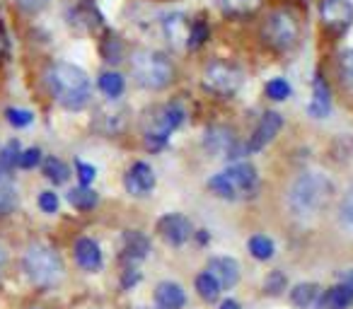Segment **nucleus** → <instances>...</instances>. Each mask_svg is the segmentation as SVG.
Returning a JSON list of instances; mask_svg holds the SVG:
<instances>
[{
    "instance_id": "7",
    "label": "nucleus",
    "mask_w": 353,
    "mask_h": 309,
    "mask_svg": "<svg viewBox=\"0 0 353 309\" xmlns=\"http://www.w3.org/2000/svg\"><path fill=\"white\" fill-rule=\"evenodd\" d=\"M245 83V73L237 65L228 63V61H213L203 73V85L218 97H230Z\"/></svg>"
},
{
    "instance_id": "16",
    "label": "nucleus",
    "mask_w": 353,
    "mask_h": 309,
    "mask_svg": "<svg viewBox=\"0 0 353 309\" xmlns=\"http://www.w3.org/2000/svg\"><path fill=\"white\" fill-rule=\"evenodd\" d=\"M324 295L317 283H298L290 290V302L295 309H324Z\"/></svg>"
},
{
    "instance_id": "42",
    "label": "nucleus",
    "mask_w": 353,
    "mask_h": 309,
    "mask_svg": "<svg viewBox=\"0 0 353 309\" xmlns=\"http://www.w3.org/2000/svg\"><path fill=\"white\" fill-rule=\"evenodd\" d=\"M49 3L51 0H17V6L25 12H39V10H44Z\"/></svg>"
},
{
    "instance_id": "37",
    "label": "nucleus",
    "mask_w": 353,
    "mask_h": 309,
    "mask_svg": "<svg viewBox=\"0 0 353 309\" xmlns=\"http://www.w3.org/2000/svg\"><path fill=\"white\" fill-rule=\"evenodd\" d=\"M206 39H208V25H206V22H196V25L192 27V32H189L187 46H189V49H199V46H201Z\"/></svg>"
},
{
    "instance_id": "25",
    "label": "nucleus",
    "mask_w": 353,
    "mask_h": 309,
    "mask_svg": "<svg viewBox=\"0 0 353 309\" xmlns=\"http://www.w3.org/2000/svg\"><path fill=\"white\" fill-rule=\"evenodd\" d=\"M41 172H44V177L49 179V182H54V184H65V182H68V177H70L68 164H65L63 160L54 158V155L44 158V162H41Z\"/></svg>"
},
{
    "instance_id": "19",
    "label": "nucleus",
    "mask_w": 353,
    "mask_h": 309,
    "mask_svg": "<svg viewBox=\"0 0 353 309\" xmlns=\"http://www.w3.org/2000/svg\"><path fill=\"white\" fill-rule=\"evenodd\" d=\"M329 111H332V92H329V85L324 83L322 73H317L312 83V99H310L307 114L312 118H324L329 116Z\"/></svg>"
},
{
    "instance_id": "14",
    "label": "nucleus",
    "mask_w": 353,
    "mask_h": 309,
    "mask_svg": "<svg viewBox=\"0 0 353 309\" xmlns=\"http://www.w3.org/2000/svg\"><path fill=\"white\" fill-rule=\"evenodd\" d=\"M150 254V239L138 230H126L121 235V261L123 264H138Z\"/></svg>"
},
{
    "instance_id": "34",
    "label": "nucleus",
    "mask_w": 353,
    "mask_h": 309,
    "mask_svg": "<svg viewBox=\"0 0 353 309\" xmlns=\"http://www.w3.org/2000/svg\"><path fill=\"white\" fill-rule=\"evenodd\" d=\"M17 208V193L10 187H0V217L10 215Z\"/></svg>"
},
{
    "instance_id": "12",
    "label": "nucleus",
    "mask_w": 353,
    "mask_h": 309,
    "mask_svg": "<svg viewBox=\"0 0 353 309\" xmlns=\"http://www.w3.org/2000/svg\"><path fill=\"white\" fill-rule=\"evenodd\" d=\"M235 145H237V138L228 126H211L206 131V136H203V147H206V152L213 155V158H228Z\"/></svg>"
},
{
    "instance_id": "44",
    "label": "nucleus",
    "mask_w": 353,
    "mask_h": 309,
    "mask_svg": "<svg viewBox=\"0 0 353 309\" xmlns=\"http://www.w3.org/2000/svg\"><path fill=\"white\" fill-rule=\"evenodd\" d=\"M6 51H8V36H6V32L0 30V58L6 56Z\"/></svg>"
},
{
    "instance_id": "10",
    "label": "nucleus",
    "mask_w": 353,
    "mask_h": 309,
    "mask_svg": "<svg viewBox=\"0 0 353 309\" xmlns=\"http://www.w3.org/2000/svg\"><path fill=\"white\" fill-rule=\"evenodd\" d=\"M123 184H126V191L131 196L141 198V196H150V191L155 189V172L148 162H133L128 167L126 177H123Z\"/></svg>"
},
{
    "instance_id": "18",
    "label": "nucleus",
    "mask_w": 353,
    "mask_h": 309,
    "mask_svg": "<svg viewBox=\"0 0 353 309\" xmlns=\"http://www.w3.org/2000/svg\"><path fill=\"white\" fill-rule=\"evenodd\" d=\"M322 20L332 27H343L353 20V3L351 0H322L319 6Z\"/></svg>"
},
{
    "instance_id": "17",
    "label": "nucleus",
    "mask_w": 353,
    "mask_h": 309,
    "mask_svg": "<svg viewBox=\"0 0 353 309\" xmlns=\"http://www.w3.org/2000/svg\"><path fill=\"white\" fill-rule=\"evenodd\" d=\"M152 299H155V309H184L187 292H184V288L179 283L165 280V283H160L155 288Z\"/></svg>"
},
{
    "instance_id": "28",
    "label": "nucleus",
    "mask_w": 353,
    "mask_h": 309,
    "mask_svg": "<svg viewBox=\"0 0 353 309\" xmlns=\"http://www.w3.org/2000/svg\"><path fill=\"white\" fill-rule=\"evenodd\" d=\"M97 85H99V89H102V92L107 94L109 99H117L119 94L123 92V87H126L123 78H121L119 73H114V70H107V73L99 75Z\"/></svg>"
},
{
    "instance_id": "43",
    "label": "nucleus",
    "mask_w": 353,
    "mask_h": 309,
    "mask_svg": "<svg viewBox=\"0 0 353 309\" xmlns=\"http://www.w3.org/2000/svg\"><path fill=\"white\" fill-rule=\"evenodd\" d=\"M218 309H242L240 302H235V299H223L221 304H218Z\"/></svg>"
},
{
    "instance_id": "2",
    "label": "nucleus",
    "mask_w": 353,
    "mask_h": 309,
    "mask_svg": "<svg viewBox=\"0 0 353 309\" xmlns=\"http://www.w3.org/2000/svg\"><path fill=\"white\" fill-rule=\"evenodd\" d=\"M46 85L54 92V97L59 99V104H63L70 111H80L90 104L92 97V85L83 68L73 63H54L46 70Z\"/></svg>"
},
{
    "instance_id": "33",
    "label": "nucleus",
    "mask_w": 353,
    "mask_h": 309,
    "mask_svg": "<svg viewBox=\"0 0 353 309\" xmlns=\"http://www.w3.org/2000/svg\"><path fill=\"white\" fill-rule=\"evenodd\" d=\"M6 118H8V123H10V126L25 128V126H30V123L34 121V114H32L30 109H15V107H10V109H6Z\"/></svg>"
},
{
    "instance_id": "1",
    "label": "nucleus",
    "mask_w": 353,
    "mask_h": 309,
    "mask_svg": "<svg viewBox=\"0 0 353 309\" xmlns=\"http://www.w3.org/2000/svg\"><path fill=\"white\" fill-rule=\"evenodd\" d=\"M334 196V184L322 172H305L290 184L288 208L298 217H314L329 206Z\"/></svg>"
},
{
    "instance_id": "31",
    "label": "nucleus",
    "mask_w": 353,
    "mask_h": 309,
    "mask_svg": "<svg viewBox=\"0 0 353 309\" xmlns=\"http://www.w3.org/2000/svg\"><path fill=\"white\" fill-rule=\"evenodd\" d=\"M264 92H266V97L274 99V102H283V99L290 97V85L285 83L283 78H274L266 83Z\"/></svg>"
},
{
    "instance_id": "36",
    "label": "nucleus",
    "mask_w": 353,
    "mask_h": 309,
    "mask_svg": "<svg viewBox=\"0 0 353 309\" xmlns=\"http://www.w3.org/2000/svg\"><path fill=\"white\" fill-rule=\"evenodd\" d=\"M339 70H341V80L348 89H353V49L343 51L341 61H339Z\"/></svg>"
},
{
    "instance_id": "13",
    "label": "nucleus",
    "mask_w": 353,
    "mask_h": 309,
    "mask_svg": "<svg viewBox=\"0 0 353 309\" xmlns=\"http://www.w3.org/2000/svg\"><path fill=\"white\" fill-rule=\"evenodd\" d=\"M73 259L78 264V268L94 273V270L102 268V249L94 239L90 237H78L73 244Z\"/></svg>"
},
{
    "instance_id": "27",
    "label": "nucleus",
    "mask_w": 353,
    "mask_h": 309,
    "mask_svg": "<svg viewBox=\"0 0 353 309\" xmlns=\"http://www.w3.org/2000/svg\"><path fill=\"white\" fill-rule=\"evenodd\" d=\"M216 6L221 8L225 15H250L261 6V0H216Z\"/></svg>"
},
{
    "instance_id": "26",
    "label": "nucleus",
    "mask_w": 353,
    "mask_h": 309,
    "mask_svg": "<svg viewBox=\"0 0 353 309\" xmlns=\"http://www.w3.org/2000/svg\"><path fill=\"white\" fill-rule=\"evenodd\" d=\"M20 145L15 140L8 142L3 150H0V184L6 182L8 177L12 174V169L17 167V160H20Z\"/></svg>"
},
{
    "instance_id": "39",
    "label": "nucleus",
    "mask_w": 353,
    "mask_h": 309,
    "mask_svg": "<svg viewBox=\"0 0 353 309\" xmlns=\"http://www.w3.org/2000/svg\"><path fill=\"white\" fill-rule=\"evenodd\" d=\"M37 206L41 208V213H56L59 211V196L54 191H41L39 198H37Z\"/></svg>"
},
{
    "instance_id": "41",
    "label": "nucleus",
    "mask_w": 353,
    "mask_h": 309,
    "mask_svg": "<svg viewBox=\"0 0 353 309\" xmlns=\"http://www.w3.org/2000/svg\"><path fill=\"white\" fill-rule=\"evenodd\" d=\"M138 280H141V270H138V266L136 264H126V268L121 270V288L131 290Z\"/></svg>"
},
{
    "instance_id": "32",
    "label": "nucleus",
    "mask_w": 353,
    "mask_h": 309,
    "mask_svg": "<svg viewBox=\"0 0 353 309\" xmlns=\"http://www.w3.org/2000/svg\"><path fill=\"white\" fill-rule=\"evenodd\" d=\"M102 56L107 63H119L123 56V44L117 36H107V39L102 41Z\"/></svg>"
},
{
    "instance_id": "38",
    "label": "nucleus",
    "mask_w": 353,
    "mask_h": 309,
    "mask_svg": "<svg viewBox=\"0 0 353 309\" xmlns=\"http://www.w3.org/2000/svg\"><path fill=\"white\" fill-rule=\"evenodd\" d=\"M264 290H266V295H281L285 290V275L281 273V270L269 273V278H266V283H264Z\"/></svg>"
},
{
    "instance_id": "46",
    "label": "nucleus",
    "mask_w": 353,
    "mask_h": 309,
    "mask_svg": "<svg viewBox=\"0 0 353 309\" xmlns=\"http://www.w3.org/2000/svg\"><path fill=\"white\" fill-rule=\"evenodd\" d=\"M196 242H201V244H206V242H208V232H206V230L199 232V235H196Z\"/></svg>"
},
{
    "instance_id": "23",
    "label": "nucleus",
    "mask_w": 353,
    "mask_h": 309,
    "mask_svg": "<svg viewBox=\"0 0 353 309\" xmlns=\"http://www.w3.org/2000/svg\"><path fill=\"white\" fill-rule=\"evenodd\" d=\"M97 201H99V196H97V191H92L90 187H75V189H70L68 191V203L75 208V211H92L94 206H97Z\"/></svg>"
},
{
    "instance_id": "9",
    "label": "nucleus",
    "mask_w": 353,
    "mask_h": 309,
    "mask_svg": "<svg viewBox=\"0 0 353 309\" xmlns=\"http://www.w3.org/2000/svg\"><path fill=\"white\" fill-rule=\"evenodd\" d=\"M157 232L170 246H184L192 239V222L182 213H167L157 220Z\"/></svg>"
},
{
    "instance_id": "21",
    "label": "nucleus",
    "mask_w": 353,
    "mask_h": 309,
    "mask_svg": "<svg viewBox=\"0 0 353 309\" xmlns=\"http://www.w3.org/2000/svg\"><path fill=\"white\" fill-rule=\"evenodd\" d=\"M353 304V285L339 283L324 295V309H348Z\"/></svg>"
},
{
    "instance_id": "3",
    "label": "nucleus",
    "mask_w": 353,
    "mask_h": 309,
    "mask_svg": "<svg viewBox=\"0 0 353 309\" xmlns=\"http://www.w3.org/2000/svg\"><path fill=\"white\" fill-rule=\"evenodd\" d=\"M208 189L225 201H245L259 191V174L250 162H235L208 179Z\"/></svg>"
},
{
    "instance_id": "6",
    "label": "nucleus",
    "mask_w": 353,
    "mask_h": 309,
    "mask_svg": "<svg viewBox=\"0 0 353 309\" xmlns=\"http://www.w3.org/2000/svg\"><path fill=\"white\" fill-rule=\"evenodd\" d=\"M182 123H184V109L176 102L157 107L155 114L150 116V121H148L145 133H143L145 147L150 152H160L167 145V140H170V133L182 126Z\"/></svg>"
},
{
    "instance_id": "20",
    "label": "nucleus",
    "mask_w": 353,
    "mask_h": 309,
    "mask_svg": "<svg viewBox=\"0 0 353 309\" xmlns=\"http://www.w3.org/2000/svg\"><path fill=\"white\" fill-rule=\"evenodd\" d=\"M162 32H165V36L170 39V44L179 46V44H184V41H189L192 27L187 25V17L174 12V15H167L165 20H162Z\"/></svg>"
},
{
    "instance_id": "11",
    "label": "nucleus",
    "mask_w": 353,
    "mask_h": 309,
    "mask_svg": "<svg viewBox=\"0 0 353 309\" xmlns=\"http://www.w3.org/2000/svg\"><path fill=\"white\" fill-rule=\"evenodd\" d=\"M281 128H283V116H281L279 111H266L264 116H261V121L256 123V128H254V133H252L250 142H247L250 152L264 150V147L269 145V142L274 140L276 136H279Z\"/></svg>"
},
{
    "instance_id": "45",
    "label": "nucleus",
    "mask_w": 353,
    "mask_h": 309,
    "mask_svg": "<svg viewBox=\"0 0 353 309\" xmlns=\"http://www.w3.org/2000/svg\"><path fill=\"white\" fill-rule=\"evenodd\" d=\"M6 261H8V254H6V246L0 244V273H3V268H6Z\"/></svg>"
},
{
    "instance_id": "47",
    "label": "nucleus",
    "mask_w": 353,
    "mask_h": 309,
    "mask_svg": "<svg viewBox=\"0 0 353 309\" xmlns=\"http://www.w3.org/2000/svg\"><path fill=\"white\" fill-rule=\"evenodd\" d=\"M343 283L353 285V270H348V273H343Z\"/></svg>"
},
{
    "instance_id": "22",
    "label": "nucleus",
    "mask_w": 353,
    "mask_h": 309,
    "mask_svg": "<svg viewBox=\"0 0 353 309\" xmlns=\"http://www.w3.org/2000/svg\"><path fill=\"white\" fill-rule=\"evenodd\" d=\"M97 126L102 128L104 133H109V136H114V133L123 131V126H126V111H121V109H102V111L97 114Z\"/></svg>"
},
{
    "instance_id": "5",
    "label": "nucleus",
    "mask_w": 353,
    "mask_h": 309,
    "mask_svg": "<svg viewBox=\"0 0 353 309\" xmlns=\"http://www.w3.org/2000/svg\"><path fill=\"white\" fill-rule=\"evenodd\" d=\"M131 70H133L136 83L145 89H152V92L170 87L172 80H174V65H172V61L167 58L165 54L152 51V49L133 54Z\"/></svg>"
},
{
    "instance_id": "4",
    "label": "nucleus",
    "mask_w": 353,
    "mask_h": 309,
    "mask_svg": "<svg viewBox=\"0 0 353 309\" xmlns=\"http://www.w3.org/2000/svg\"><path fill=\"white\" fill-rule=\"evenodd\" d=\"M22 273L37 288H54L63 278V261L56 249L37 242V244L27 246L22 254Z\"/></svg>"
},
{
    "instance_id": "15",
    "label": "nucleus",
    "mask_w": 353,
    "mask_h": 309,
    "mask_svg": "<svg viewBox=\"0 0 353 309\" xmlns=\"http://www.w3.org/2000/svg\"><path fill=\"white\" fill-rule=\"evenodd\" d=\"M206 270L221 283L223 290L235 288L237 280H240V264H237L235 259H230V256H213V259L208 261Z\"/></svg>"
},
{
    "instance_id": "30",
    "label": "nucleus",
    "mask_w": 353,
    "mask_h": 309,
    "mask_svg": "<svg viewBox=\"0 0 353 309\" xmlns=\"http://www.w3.org/2000/svg\"><path fill=\"white\" fill-rule=\"evenodd\" d=\"M339 220H341V227L346 232L353 235V187L343 193L341 206H339Z\"/></svg>"
},
{
    "instance_id": "8",
    "label": "nucleus",
    "mask_w": 353,
    "mask_h": 309,
    "mask_svg": "<svg viewBox=\"0 0 353 309\" xmlns=\"http://www.w3.org/2000/svg\"><path fill=\"white\" fill-rule=\"evenodd\" d=\"M264 39L276 51H288L298 41V20L293 12L288 10H276L269 15L264 25Z\"/></svg>"
},
{
    "instance_id": "29",
    "label": "nucleus",
    "mask_w": 353,
    "mask_h": 309,
    "mask_svg": "<svg viewBox=\"0 0 353 309\" xmlns=\"http://www.w3.org/2000/svg\"><path fill=\"white\" fill-rule=\"evenodd\" d=\"M250 254L254 256V259H259V261H266V259H271L274 256V242L269 239V237H264V235H254V237H250Z\"/></svg>"
},
{
    "instance_id": "40",
    "label": "nucleus",
    "mask_w": 353,
    "mask_h": 309,
    "mask_svg": "<svg viewBox=\"0 0 353 309\" xmlns=\"http://www.w3.org/2000/svg\"><path fill=\"white\" fill-rule=\"evenodd\" d=\"M75 172H78V179H80V187H90L94 182V167L83 160H75Z\"/></svg>"
},
{
    "instance_id": "24",
    "label": "nucleus",
    "mask_w": 353,
    "mask_h": 309,
    "mask_svg": "<svg viewBox=\"0 0 353 309\" xmlns=\"http://www.w3.org/2000/svg\"><path fill=\"white\" fill-rule=\"evenodd\" d=\"M194 288H196L199 297L206 299V302H216L218 295L223 292L221 283H218V280L213 278V275L208 273V270H203V273H199L196 278H194Z\"/></svg>"
},
{
    "instance_id": "35",
    "label": "nucleus",
    "mask_w": 353,
    "mask_h": 309,
    "mask_svg": "<svg viewBox=\"0 0 353 309\" xmlns=\"http://www.w3.org/2000/svg\"><path fill=\"white\" fill-rule=\"evenodd\" d=\"M44 162V155H41L39 147H27V150L20 152V160H17V167L22 169H34L37 164Z\"/></svg>"
}]
</instances>
